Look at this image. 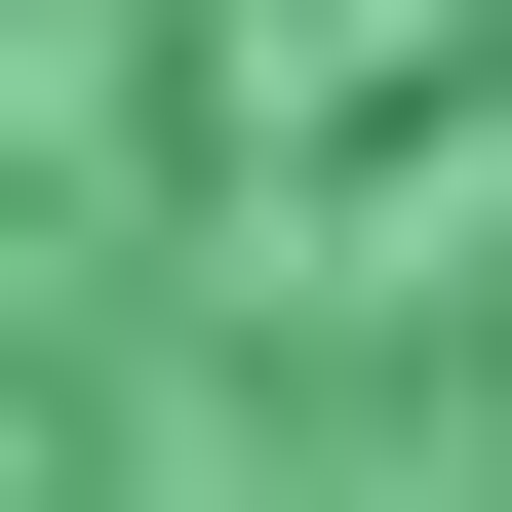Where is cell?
Wrapping results in <instances>:
<instances>
[{"mask_svg":"<svg viewBox=\"0 0 512 512\" xmlns=\"http://www.w3.org/2000/svg\"><path fill=\"white\" fill-rule=\"evenodd\" d=\"M0 512H512V0H0Z\"/></svg>","mask_w":512,"mask_h":512,"instance_id":"6da1fadb","label":"cell"}]
</instances>
